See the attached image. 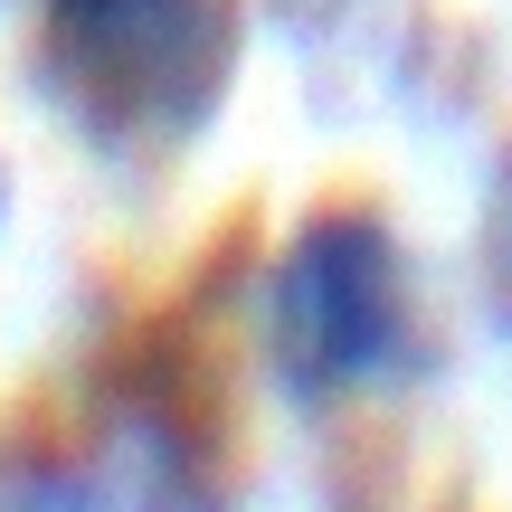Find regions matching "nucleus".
<instances>
[{
  "label": "nucleus",
  "mask_w": 512,
  "mask_h": 512,
  "mask_svg": "<svg viewBox=\"0 0 512 512\" xmlns=\"http://www.w3.org/2000/svg\"><path fill=\"white\" fill-rule=\"evenodd\" d=\"M238 76V0H48V86L95 143L171 152Z\"/></svg>",
  "instance_id": "f257e3e1"
},
{
  "label": "nucleus",
  "mask_w": 512,
  "mask_h": 512,
  "mask_svg": "<svg viewBox=\"0 0 512 512\" xmlns=\"http://www.w3.org/2000/svg\"><path fill=\"white\" fill-rule=\"evenodd\" d=\"M266 342L304 399H351V389L399 380L408 351H418L399 228L370 219V209H313L275 256Z\"/></svg>",
  "instance_id": "f03ea898"
}]
</instances>
